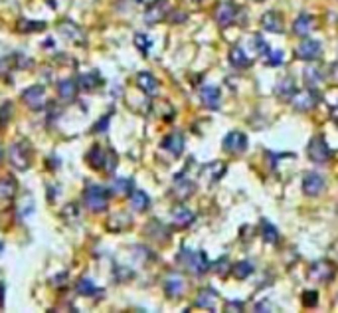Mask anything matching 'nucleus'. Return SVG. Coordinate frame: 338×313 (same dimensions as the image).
<instances>
[{
    "instance_id": "f3484780",
    "label": "nucleus",
    "mask_w": 338,
    "mask_h": 313,
    "mask_svg": "<svg viewBox=\"0 0 338 313\" xmlns=\"http://www.w3.org/2000/svg\"><path fill=\"white\" fill-rule=\"evenodd\" d=\"M136 85H138V90L144 92L147 96H157L158 90H160L158 79L149 72H140L136 75Z\"/></svg>"
},
{
    "instance_id": "f257e3e1",
    "label": "nucleus",
    "mask_w": 338,
    "mask_h": 313,
    "mask_svg": "<svg viewBox=\"0 0 338 313\" xmlns=\"http://www.w3.org/2000/svg\"><path fill=\"white\" fill-rule=\"evenodd\" d=\"M178 262L186 265V270L196 274V276L208 274L210 267H212V262L208 260L206 252H192L188 248H182V252L178 254Z\"/></svg>"
},
{
    "instance_id": "9d476101",
    "label": "nucleus",
    "mask_w": 338,
    "mask_h": 313,
    "mask_svg": "<svg viewBox=\"0 0 338 313\" xmlns=\"http://www.w3.org/2000/svg\"><path fill=\"white\" fill-rule=\"evenodd\" d=\"M237 6L233 4V2H222L218 8H216V12H214V18H216V22L225 28V26L233 24L235 22V18H237Z\"/></svg>"
},
{
    "instance_id": "20e7f679",
    "label": "nucleus",
    "mask_w": 338,
    "mask_h": 313,
    "mask_svg": "<svg viewBox=\"0 0 338 313\" xmlns=\"http://www.w3.org/2000/svg\"><path fill=\"white\" fill-rule=\"evenodd\" d=\"M318 103V94H316L313 87H305V90H297V94L291 97V105H293L297 111H313Z\"/></svg>"
},
{
    "instance_id": "aec40b11",
    "label": "nucleus",
    "mask_w": 338,
    "mask_h": 313,
    "mask_svg": "<svg viewBox=\"0 0 338 313\" xmlns=\"http://www.w3.org/2000/svg\"><path fill=\"white\" fill-rule=\"evenodd\" d=\"M225 172V165L222 161H214V163H208L204 165L202 169V178L206 183H218Z\"/></svg>"
},
{
    "instance_id": "5701e85b",
    "label": "nucleus",
    "mask_w": 338,
    "mask_h": 313,
    "mask_svg": "<svg viewBox=\"0 0 338 313\" xmlns=\"http://www.w3.org/2000/svg\"><path fill=\"white\" fill-rule=\"evenodd\" d=\"M192 193H194V183L188 181V178L184 176V172H182V174H176V178H174V194H176V198L186 200V198L192 196Z\"/></svg>"
},
{
    "instance_id": "cd10ccee",
    "label": "nucleus",
    "mask_w": 338,
    "mask_h": 313,
    "mask_svg": "<svg viewBox=\"0 0 338 313\" xmlns=\"http://www.w3.org/2000/svg\"><path fill=\"white\" fill-rule=\"evenodd\" d=\"M261 236H263V240L267 244H277L279 242V232H277L275 224H271L267 220L261 222Z\"/></svg>"
},
{
    "instance_id": "f03ea898",
    "label": "nucleus",
    "mask_w": 338,
    "mask_h": 313,
    "mask_svg": "<svg viewBox=\"0 0 338 313\" xmlns=\"http://www.w3.org/2000/svg\"><path fill=\"white\" fill-rule=\"evenodd\" d=\"M83 200H85V206L93 212H103L109 204L107 191L101 185H87V189L83 193Z\"/></svg>"
},
{
    "instance_id": "ea45409f",
    "label": "nucleus",
    "mask_w": 338,
    "mask_h": 313,
    "mask_svg": "<svg viewBox=\"0 0 338 313\" xmlns=\"http://www.w3.org/2000/svg\"><path fill=\"white\" fill-rule=\"evenodd\" d=\"M135 44H136V48L140 50V52H147V50H149V46H151V40H149L144 34H136V36H135Z\"/></svg>"
},
{
    "instance_id": "37998d69",
    "label": "nucleus",
    "mask_w": 338,
    "mask_h": 313,
    "mask_svg": "<svg viewBox=\"0 0 338 313\" xmlns=\"http://www.w3.org/2000/svg\"><path fill=\"white\" fill-rule=\"evenodd\" d=\"M255 311H271V307H267V301H261V303H255L253 307Z\"/></svg>"
},
{
    "instance_id": "c9c22d12",
    "label": "nucleus",
    "mask_w": 338,
    "mask_h": 313,
    "mask_svg": "<svg viewBox=\"0 0 338 313\" xmlns=\"http://www.w3.org/2000/svg\"><path fill=\"white\" fill-rule=\"evenodd\" d=\"M324 79L330 83V85H338V64H330L328 70L324 73Z\"/></svg>"
},
{
    "instance_id": "1a4fd4ad",
    "label": "nucleus",
    "mask_w": 338,
    "mask_h": 313,
    "mask_svg": "<svg viewBox=\"0 0 338 313\" xmlns=\"http://www.w3.org/2000/svg\"><path fill=\"white\" fill-rule=\"evenodd\" d=\"M10 161H12V165L18 170L28 169V165H30V147H28L26 141L12 145V149H10Z\"/></svg>"
},
{
    "instance_id": "9b49d317",
    "label": "nucleus",
    "mask_w": 338,
    "mask_h": 313,
    "mask_svg": "<svg viewBox=\"0 0 338 313\" xmlns=\"http://www.w3.org/2000/svg\"><path fill=\"white\" fill-rule=\"evenodd\" d=\"M200 99H202L204 107H208V109H214V111H216V109L222 107V92H220V87L214 85V83L200 87Z\"/></svg>"
},
{
    "instance_id": "6e6552de",
    "label": "nucleus",
    "mask_w": 338,
    "mask_h": 313,
    "mask_svg": "<svg viewBox=\"0 0 338 313\" xmlns=\"http://www.w3.org/2000/svg\"><path fill=\"white\" fill-rule=\"evenodd\" d=\"M168 12H170V0H157L147 8L144 20L147 24H158L168 16Z\"/></svg>"
},
{
    "instance_id": "79ce46f5",
    "label": "nucleus",
    "mask_w": 338,
    "mask_h": 313,
    "mask_svg": "<svg viewBox=\"0 0 338 313\" xmlns=\"http://www.w3.org/2000/svg\"><path fill=\"white\" fill-rule=\"evenodd\" d=\"M244 301H227L225 303V311H244Z\"/></svg>"
},
{
    "instance_id": "a878e982",
    "label": "nucleus",
    "mask_w": 338,
    "mask_h": 313,
    "mask_svg": "<svg viewBox=\"0 0 338 313\" xmlns=\"http://www.w3.org/2000/svg\"><path fill=\"white\" fill-rule=\"evenodd\" d=\"M253 264L249 262V260H242V262H237V264L231 265V274L237 278V280H246V278H249L251 274H253Z\"/></svg>"
},
{
    "instance_id": "a18cd8bd",
    "label": "nucleus",
    "mask_w": 338,
    "mask_h": 313,
    "mask_svg": "<svg viewBox=\"0 0 338 313\" xmlns=\"http://www.w3.org/2000/svg\"><path fill=\"white\" fill-rule=\"evenodd\" d=\"M107 123H109V115H107V117H105V119H103V121H99V123L95 125V131H105Z\"/></svg>"
},
{
    "instance_id": "ddd939ff",
    "label": "nucleus",
    "mask_w": 338,
    "mask_h": 313,
    "mask_svg": "<svg viewBox=\"0 0 338 313\" xmlns=\"http://www.w3.org/2000/svg\"><path fill=\"white\" fill-rule=\"evenodd\" d=\"M261 26H263V30H267L271 34H283L285 32L283 16H281V12H275V10H269L261 16Z\"/></svg>"
},
{
    "instance_id": "473e14b6",
    "label": "nucleus",
    "mask_w": 338,
    "mask_h": 313,
    "mask_svg": "<svg viewBox=\"0 0 338 313\" xmlns=\"http://www.w3.org/2000/svg\"><path fill=\"white\" fill-rule=\"evenodd\" d=\"M77 291H79L81 295H95V293H97V291H101V289L95 288L91 280L83 278V280H79V284H77Z\"/></svg>"
},
{
    "instance_id": "2eb2a0df",
    "label": "nucleus",
    "mask_w": 338,
    "mask_h": 313,
    "mask_svg": "<svg viewBox=\"0 0 338 313\" xmlns=\"http://www.w3.org/2000/svg\"><path fill=\"white\" fill-rule=\"evenodd\" d=\"M218 299H220V295H218V291H216V289L214 288H204L202 291L198 293V297H196V307L206 309V311H216Z\"/></svg>"
},
{
    "instance_id": "58836bf2",
    "label": "nucleus",
    "mask_w": 338,
    "mask_h": 313,
    "mask_svg": "<svg viewBox=\"0 0 338 313\" xmlns=\"http://www.w3.org/2000/svg\"><path fill=\"white\" fill-rule=\"evenodd\" d=\"M117 167V155L113 153V151H107V157H105V167L103 169L107 170V172H113Z\"/></svg>"
},
{
    "instance_id": "0eeeda50",
    "label": "nucleus",
    "mask_w": 338,
    "mask_h": 313,
    "mask_svg": "<svg viewBox=\"0 0 338 313\" xmlns=\"http://www.w3.org/2000/svg\"><path fill=\"white\" fill-rule=\"evenodd\" d=\"M224 151L227 153H231V155H242V153H246L248 151V135L246 133H242V131H231V133H227L224 137Z\"/></svg>"
},
{
    "instance_id": "4468645a",
    "label": "nucleus",
    "mask_w": 338,
    "mask_h": 313,
    "mask_svg": "<svg viewBox=\"0 0 338 313\" xmlns=\"http://www.w3.org/2000/svg\"><path fill=\"white\" fill-rule=\"evenodd\" d=\"M22 99L30 109H40L45 105V90L44 85H34L30 90H26L22 94Z\"/></svg>"
},
{
    "instance_id": "c03bdc74",
    "label": "nucleus",
    "mask_w": 338,
    "mask_h": 313,
    "mask_svg": "<svg viewBox=\"0 0 338 313\" xmlns=\"http://www.w3.org/2000/svg\"><path fill=\"white\" fill-rule=\"evenodd\" d=\"M330 119H332V123L338 127V103L332 107V109H330Z\"/></svg>"
},
{
    "instance_id": "b1692460",
    "label": "nucleus",
    "mask_w": 338,
    "mask_h": 313,
    "mask_svg": "<svg viewBox=\"0 0 338 313\" xmlns=\"http://www.w3.org/2000/svg\"><path fill=\"white\" fill-rule=\"evenodd\" d=\"M227 60H229V64L233 68H249L251 66V58L246 54V50L242 48V46H233V48L229 50Z\"/></svg>"
},
{
    "instance_id": "c756f323",
    "label": "nucleus",
    "mask_w": 338,
    "mask_h": 313,
    "mask_svg": "<svg viewBox=\"0 0 338 313\" xmlns=\"http://www.w3.org/2000/svg\"><path fill=\"white\" fill-rule=\"evenodd\" d=\"M60 96L64 97V99H71V97L75 96V92H77V83L73 81V79H64V81H60Z\"/></svg>"
},
{
    "instance_id": "72a5a7b5",
    "label": "nucleus",
    "mask_w": 338,
    "mask_h": 313,
    "mask_svg": "<svg viewBox=\"0 0 338 313\" xmlns=\"http://www.w3.org/2000/svg\"><path fill=\"white\" fill-rule=\"evenodd\" d=\"M97 81H99V75H97V73H87V75H81V77H79L77 85H79L81 90H93Z\"/></svg>"
},
{
    "instance_id": "6ab92c4d",
    "label": "nucleus",
    "mask_w": 338,
    "mask_h": 313,
    "mask_svg": "<svg viewBox=\"0 0 338 313\" xmlns=\"http://www.w3.org/2000/svg\"><path fill=\"white\" fill-rule=\"evenodd\" d=\"M297 94V85H295V79L291 75L283 77L277 85H275V96L283 101H291V97Z\"/></svg>"
},
{
    "instance_id": "39448f33",
    "label": "nucleus",
    "mask_w": 338,
    "mask_h": 313,
    "mask_svg": "<svg viewBox=\"0 0 338 313\" xmlns=\"http://www.w3.org/2000/svg\"><path fill=\"white\" fill-rule=\"evenodd\" d=\"M309 276H311V280H315V282L328 284V282H332L334 276H336V265L332 264L330 260H316L315 264H311V267H309Z\"/></svg>"
},
{
    "instance_id": "f704fd0d",
    "label": "nucleus",
    "mask_w": 338,
    "mask_h": 313,
    "mask_svg": "<svg viewBox=\"0 0 338 313\" xmlns=\"http://www.w3.org/2000/svg\"><path fill=\"white\" fill-rule=\"evenodd\" d=\"M265 58H267V60H265V64H267V66H281V64H283V60H285V56H283V52H281V50H277V52H269Z\"/></svg>"
},
{
    "instance_id": "393cba45",
    "label": "nucleus",
    "mask_w": 338,
    "mask_h": 313,
    "mask_svg": "<svg viewBox=\"0 0 338 313\" xmlns=\"http://www.w3.org/2000/svg\"><path fill=\"white\" fill-rule=\"evenodd\" d=\"M16 189H18V185H16V181L14 178H0V200H10V198H14V194H16Z\"/></svg>"
},
{
    "instance_id": "e433bc0d",
    "label": "nucleus",
    "mask_w": 338,
    "mask_h": 313,
    "mask_svg": "<svg viewBox=\"0 0 338 313\" xmlns=\"http://www.w3.org/2000/svg\"><path fill=\"white\" fill-rule=\"evenodd\" d=\"M253 46H255V50L261 54V56H267L271 50L269 46H267V42L261 38V36H253Z\"/></svg>"
},
{
    "instance_id": "f8f14e48",
    "label": "nucleus",
    "mask_w": 338,
    "mask_h": 313,
    "mask_svg": "<svg viewBox=\"0 0 338 313\" xmlns=\"http://www.w3.org/2000/svg\"><path fill=\"white\" fill-rule=\"evenodd\" d=\"M324 187H326L324 176L318 174V172H307L303 176V193L307 196H318L324 191Z\"/></svg>"
},
{
    "instance_id": "423d86ee",
    "label": "nucleus",
    "mask_w": 338,
    "mask_h": 313,
    "mask_svg": "<svg viewBox=\"0 0 338 313\" xmlns=\"http://www.w3.org/2000/svg\"><path fill=\"white\" fill-rule=\"evenodd\" d=\"M295 54H297V58L299 60H305V62H315L320 58V54H322V44L318 42V40H313V38H303L301 42H299V46L295 48Z\"/></svg>"
},
{
    "instance_id": "bb28decb",
    "label": "nucleus",
    "mask_w": 338,
    "mask_h": 313,
    "mask_svg": "<svg viewBox=\"0 0 338 313\" xmlns=\"http://www.w3.org/2000/svg\"><path fill=\"white\" fill-rule=\"evenodd\" d=\"M149 204H151V198L147 196V193L136 191V193L131 194V206H133V210H136V212H142V210H147V208H149Z\"/></svg>"
},
{
    "instance_id": "c85d7f7f",
    "label": "nucleus",
    "mask_w": 338,
    "mask_h": 313,
    "mask_svg": "<svg viewBox=\"0 0 338 313\" xmlns=\"http://www.w3.org/2000/svg\"><path fill=\"white\" fill-rule=\"evenodd\" d=\"M111 191L115 194L127 196V194H131V191H133V181H129V178H117V181H113Z\"/></svg>"
},
{
    "instance_id": "412c9836",
    "label": "nucleus",
    "mask_w": 338,
    "mask_h": 313,
    "mask_svg": "<svg viewBox=\"0 0 338 313\" xmlns=\"http://www.w3.org/2000/svg\"><path fill=\"white\" fill-rule=\"evenodd\" d=\"M184 289H186V284L180 276H168L166 282H164V291L168 297L176 299V297H182L184 295Z\"/></svg>"
},
{
    "instance_id": "a19ab883",
    "label": "nucleus",
    "mask_w": 338,
    "mask_h": 313,
    "mask_svg": "<svg viewBox=\"0 0 338 313\" xmlns=\"http://www.w3.org/2000/svg\"><path fill=\"white\" fill-rule=\"evenodd\" d=\"M42 28H44V24H32V22L26 24V20H20V22H18V30H20V32H34V30H42Z\"/></svg>"
},
{
    "instance_id": "2f4dec72",
    "label": "nucleus",
    "mask_w": 338,
    "mask_h": 313,
    "mask_svg": "<svg viewBox=\"0 0 338 313\" xmlns=\"http://www.w3.org/2000/svg\"><path fill=\"white\" fill-rule=\"evenodd\" d=\"M214 274H218L220 278H224V276H227L229 272H231V265H229V258H220V260H216L214 264H212V267H210Z\"/></svg>"
},
{
    "instance_id": "dca6fc26",
    "label": "nucleus",
    "mask_w": 338,
    "mask_h": 313,
    "mask_svg": "<svg viewBox=\"0 0 338 313\" xmlns=\"http://www.w3.org/2000/svg\"><path fill=\"white\" fill-rule=\"evenodd\" d=\"M162 149L168 151L172 157H180L182 151H184V135L180 131H174V133L166 135L162 139Z\"/></svg>"
},
{
    "instance_id": "7ed1b4c3",
    "label": "nucleus",
    "mask_w": 338,
    "mask_h": 313,
    "mask_svg": "<svg viewBox=\"0 0 338 313\" xmlns=\"http://www.w3.org/2000/svg\"><path fill=\"white\" fill-rule=\"evenodd\" d=\"M307 157H309L313 163H316V165H324V163L330 161L332 151H330L328 143L324 141V137L316 135V137H313V139L309 141V145H307Z\"/></svg>"
},
{
    "instance_id": "4c0bfd02",
    "label": "nucleus",
    "mask_w": 338,
    "mask_h": 313,
    "mask_svg": "<svg viewBox=\"0 0 338 313\" xmlns=\"http://www.w3.org/2000/svg\"><path fill=\"white\" fill-rule=\"evenodd\" d=\"M316 301H318V293L316 291H305V295H303V303L307 305V307H316Z\"/></svg>"
},
{
    "instance_id": "a211bd4d",
    "label": "nucleus",
    "mask_w": 338,
    "mask_h": 313,
    "mask_svg": "<svg viewBox=\"0 0 338 313\" xmlns=\"http://www.w3.org/2000/svg\"><path fill=\"white\" fill-rule=\"evenodd\" d=\"M315 16H311V14H301V16H297V20L293 22V32L297 36H301V38H307L313 30H315Z\"/></svg>"
},
{
    "instance_id": "49530a36",
    "label": "nucleus",
    "mask_w": 338,
    "mask_h": 313,
    "mask_svg": "<svg viewBox=\"0 0 338 313\" xmlns=\"http://www.w3.org/2000/svg\"><path fill=\"white\" fill-rule=\"evenodd\" d=\"M2 157H4V149H2V145H0V161H2Z\"/></svg>"
},
{
    "instance_id": "7c9ffc66",
    "label": "nucleus",
    "mask_w": 338,
    "mask_h": 313,
    "mask_svg": "<svg viewBox=\"0 0 338 313\" xmlns=\"http://www.w3.org/2000/svg\"><path fill=\"white\" fill-rule=\"evenodd\" d=\"M105 157H107V153H105V151H101L99 147H93V151L89 153L91 167H95V169H101V167L105 165Z\"/></svg>"
},
{
    "instance_id": "de8ad7c7",
    "label": "nucleus",
    "mask_w": 338,
    "mask_h": 313,
    "mask_svg": "<svg viewBox=\"0 0 338 313\" xmlns=\"http://www.w3.org/2000/svg\"><path fill=\"white\" fill-rule=\"evenodd\" d=\"M259 2H261V0H259Z\"/></svg>"
},
{
    "instance_id": "4be33fe9",
    "label": "nucleus",
    "mask_w": 338,
    "mask_h": 313,
    "mask_svg": "<svg viewBox=\"0 0 338 313\" xmlns=\"http://www.w3.org/2000/svg\"><path fill=\"white\" fill-rule=\"evenodd\" d=\"M194 220H196L194 212L188 210L186 206H176V208L172 210V224H174L176 228H188Z\"/></svg>"
}]
</instances>
